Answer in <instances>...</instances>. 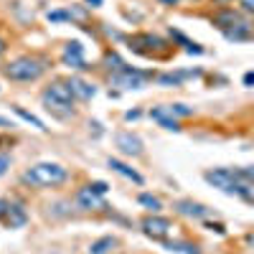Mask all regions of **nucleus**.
Returning <instances> with one entry per match:
<instances>
[{
	"mask_svg": "<svg viewBox=\"0 0 254 254\" xmlns=\"http://www.w3.org/2000/svg\"><path fill=\"white\" fill-rule=\"evenodd\" d=\"M74 92L66 81H51L41 94V102L46 104V110L56 112L59 117H69L74 115Z\"/></svg>",
	"mask_w": 254,
	"mask_h": 254,
	"instance_id": "nucleus-1",
	"label": "nucleus"
},
{
	"mask_svg": "<svg viewBox=\"0 0 254 254\" xmlns=\"http://www.w3.org/2000/svg\"><path fill=\"white\" fill-rule=\"evenodd\" d=\"M69 178V171L59 163H36L31 165L28 171L23 173V183H31V186H61L64 181Z\"/></svg>",
	"mask_w": 254,
	"mask_h": 254,
	"instance_id": "nucleus-2",
	"label": "nucleus"
},
{
	"mask_svg": "<svg viewBox=\"0 0 254 254\" xmlns=\"http://www.w3.org/2000/svg\"><path fill=\"white\" fill-rule=\"evenodd\" d=\"M44 71H46V61L38 56H18L3 69V74L10 81H36L44 76Z\"/></svg>",
	"mask_w": 254,
	"mask_h": 254,
	"instance_id": "nucleus-3",
	"label": "nucleus"
},
{
	"mask_svg": "<svg viewBox=\"0 0 254 254\" xmlns=\"http://www.w3.org/2000/svg\"><path fill=\"white\" fill-rule=\"evenodd\" d=\"M206 181L211 186H216L219 190L229 196H237V186H239V171H229V168H214L206 171Z\"/></svg>",
	"mask_w": 254,
	"mask_h": 254,
	"instance_id": "nucleus-4",
	"label": "nucleus"
},
{
	"mask_svg": "<svg viewBox=\"0 0 254 254\" xmlns=\"http://www.w3.org/2000/svg\"><path fill=\"white\" fill-rule=\"evenodd\" d=\"M147 79H153L150 71H140V69H132V66H125L122 71L112 74V84L120 89H142Z\"/></svg>",
	"mask_w": 254,
	"mask_h": 254,
	"instance_id": "nucleus-5",
	"label": "nucleus"
},
{
	"mask_svg": "<svg viewBox=\"0 0 254 254\" xmlns=\"http://www.w3.org/2000/svg\"><path fill=\"white\" fill-rule=\"evenodd\" d=\"M142 231H145L147 237L165 242L168 237H171V231H173V224L168 221V219H163V216H158V214H153V216L142 219Z\"/></svg>",
	"mask_w": 254,
	"mask_h": 254,
	"instance_id": "nucleus-6",
	"label": "nucleus"
},
{
	"mask_svg": "<svg viewBox=\"0 0 254 254\" xmlns=\"http://www.w3.org/2000/svg\"><path fill=\"white\" fill-rule=\"evenodd\" d=\"M115 145L120 147V153L132 155V158L142 155V150H145L142 140H140L137 135H132V132H127V130H122V132H117V135H115Z\"/></svg>",
	"mask_w": 254,
	"mask_h": 254,
	"instance_id": "nucleus-7",
	"label": "nucleus"
},
{
	"mask_svg": "<svg viewBox=\"0 0 254 254\" xmlns=\"http://www.w3.org/2000/svg\"><path fill=\"white\" fill-rule=\"evenodd\" d=\"M61 61L66 64V66H71V69H89L87 61H84V46L79 44V41H69V44L64 46Z\"/></svg>",
	"mask_w": 254,
	"mask_h": 254,
	"instance_id": "nucleus-8",
	"label": "nucleus"
},
{
	"mask_svg": "<svg viewBox=\"0 0 254 254\" xmlns=\"http://www.w3.org/2000/svg\"><path fill=\"white\" fill-rule=\"evenodd\" d=\"M76 206L84 208V211H92V208H104V198L99 193H94V190L89 186H84L76 190Z\"/></svg>",
	"mask_w": 254,
	"mask_h": 254,
	"instance_id": "nucleus-9",
	"label": "nucleus"
},
{
	"mask_svg": "<svg viewBox=\"0 0 254 254\" xmlns=\"http://www.w3.org/2000/svg\"><path fill=\"white\" fill-rule=\"evenodd\" d=\"M176 211L181 216H188V219H206L211 214V208H206L203 203H196V201H178Z\"/></svg>",
	"mask_w": 254,
	"mask_h": 254,
	"instance_id": "nucleus-10",
	"label": "nucleus"
},
{
	"mask_svg": "<svg viewBox=\"0 0 254 254\" xmlns=\"http://www.w3.org/2000/svg\"><path fill=\"white\" fill-rule=\"evenodd\" d=\"M214 23H216L224 33H229V31H234V28L244 26L247 20H242V15H239V13H234V10H224V13H219V15L214 18Z\"/></svg>",
	"mask_w": 254,
	"mask_h": 254,
	"instance_id": "nucleus-11",
	"label": "nucleus"
},
{
	"mask_svg": "<svg viewBox=\"0 0 254 254\" xmlns=\"http://www.w3.org/2000/svg\"><path fill=\"white\" fill-rule=\"evenodd\" d=\"M107 165L112 168V171L115 173H120L122 178H127V181H132V183H137V186H142L145 183V178L135 171V168H130V165H127V163H122V160H117V158H110L107 160Z\"/></svg>",
	"mask_w": 254,
	"mask_h": 254,
	"instance_id": "nucleus-12",
	"label": "nucleus"
},
{
	"mask_svg": "<svg viewBox=\"0 0 254 254\" xmlns=\"http://www.w3.org/2000/svg\"><path fill=\"white\" fill-rule=\"evenodd\" d=\"M66 84L71 87V92H74L76 99H84V102H87V99H92V97L97 94V87H94V84L84 81V79H79V76H71Z\"/></svg>",
	"mask_w": 254,
	"mask_h": 254,
	"instance_id": "nucleus-13",
	"label": "nucleus"
},
{
	"mask_svg": "<svg viewBox=\"0 0 254 254\" xmlns=\"http://www.w3.org/2000/svg\"><path fill=\"white\" fill-rule=\"evenodd\" d=\"M3 219L10 224V229H20V226L28 221V214H26L23 203H8V211H5Z\"/></svg>",
	"mask_w": 254,
	"mask_h": 254,
	"instance_id": "nucleus-14",
	"label": "nucleus"
},
{
	"mask_svg": "<svg viewBox=\"0 0 254 254\" xmlns=\"http://www.w3.org/2000/svg\"><path fill=\"white\" fill-rule=\"evenodd\" d=\"M150 117L158 120L160 127H165V130H171V132H178V130H181L178 120H176L171 112H168V107H155V110H150Z\"/></svg>",
	"mask_w": 254,
	"mask_h": 254,
	"instance_id": "nucleus-15",
	"label": "nucleus"
},
{
	"mask_svg": "<svg viewBox=\"0 0 254 254\" xmlns=\"http://www.w3.org/2000/svg\"><path fill=\"white\" fill-rule=\"evenodd\" d=\"M186 76H201V71H178V74H160V76H158V84H163V87H181Z\"/></svg>",
	"mask_w": 254,
	"mask_h": 254,
	"instance_id": "nucleus-16",
	"label": "nucleus"
},
{
	"mask_svg": "<svg viewBox=\"0 0 254 254\" xmlns=\"http://www.w3.org/2000/svg\"><path fill=\"white\" fill-rule=\"evenodd\" d=\"M117 247V239L115 237H102V239H97L92 247H89V254H107L110 249H115Z\"/></svg>",
	"mask_w": 254,
	"mask_h": 254,
	"instance_id": "nucleus-17",
	"label": "nucleus"
},
{
	"mask_svg": "<svg viewBox=\"0 0 254 254\" xmlns=\"http://www.w3.org/2000/svg\"><path fill=\"white\" fill-rule=\"evenodd\" d=\"M13 112H15V115H18L20 120H26L28 125H33V127H36V130H41V132H46V130H49V127H46L44 122H41V120H38L36 115H31V112H26L23 107H13Z\"/></svg>",
	"mask_w": 254,
	"mask_h": 254,
	"instance_id": "nucleus-18",
	"label": "nucleus"
},
{
	"mask_svg": "<svg viewBox=\"0 0 254 254\" xmlns=\"http://www.w3.org/2000/svg\"><path fill=\"white\" fill-rule=\"evenodd\" d=\"M165 247L171 252H181V254H201L196 244H188V242H165Z\"/></svg>",
	"mask_w": 254,
	"mask_h": 254,
	"instance_id": "nucleus-19",
	"label": "nucleus"
},
{
	"mask_svg": "<svg viewBox=\"0 0 254 254\" xmlns=\"http://www.w3.org/2000/svg\"><path fill=\"white\" fill-rule=\"evenodd\" d=\"M147 211H153V214H158V211L163 208V203H160V198H155V196H150V193H140V198H137Z\"/></svg>",
	"mask_w": 254,
	"mask_h": 254,
	"instance_id": "nucleus-20",
	"label": "nucleus"
},
{
	"mask_svg": "<svg viewBox=\"0 0 254 254\" xmlns=\"http://www.w3.org/2000/svg\"><path fill=\"white\" fill-rule=\"evenodd\" d=\"M168 112H171L173 117H190L193 115V110L186 107V104H168Z\"/></svg>",
	"mask_w": 254,
	"mask_h": 254,
	"instance_id": "nucleus-21",
	"label": "nucleus"
},
{
	"mask_svg": "<svg viewBox=\"0 0 254 254\" xmlns=\"http://www.w3.org/2000/svg\"><path fill=\"white\" fill-rule=\"evenodd\" d=\"M89 188L94 190V193H99V196H104V193L110 190V186L104 183V181H94V183H89Z\"/></svg>",
	"mask_w": 254,
	"mask_h": 254,
	"instance_id": "nucleus-22",
	"label": "nucleus"
},
{
	"mask_svg": "<svg viewBox=\"0 0 254 254\" xmlns=\"http://www.w3.org/2000/svg\"><path fill=\"white\" fill-rule=\"evenodd\" d=\"M8 168H10V155L0 153V178H3V176L8 173Z\"/></svg>",
	"mask_w": 254,
	"mask_h": 254,
	"instance_id": "nucleus-23",
	"label": "nucleus"
},
{
	"mask_svg": "<svg viewBox=\"0 0 254 254\" xmlns=\"http://www.w3.org/2000/svg\"><path fill=\"white\" fill-rule=\"evenodd\" d=\"M49 20H51V23H59V20H69V13H64V10H54V13H49Z\"/></svg>",
	"mask_w": 254,
	"mask_h": 254,
	"instance_id": "nucleus-24",
	"label": "nucleus"
},
{
	"mask_svg": "<svg viewBox=\"0 0 254 254\" xmlns=\"http://www.w3.org/2000/svg\"><path fill=\"white\" fill-rule=\"evenodd\" d=\"M242 8L247 13H254V0H242Z\"/></svg>",
	"mask_w": 254,
	"mask_h": 254,
	"instance_id": "nucleus-25",
	"label": "nucleus"
},
{
	"mask_svg": "<svg viewBox=\"0 0 254 254\" xmlns=\"http://www.w3.org/2000/svg\"><path fill=\"white\" fill-rule=\"evenodd\" d=\"M244 84H247V87H254V71H247L244 74Z\"/></svg>",
	"mask_w": 254,
	"mask_h": 254,
	"instance_id": "nucleus-26",
	"label": "nucleus"
},
{
	"mask_svg": "<svg viewBox=\"0 0 254 254\" xmlns=\"http://www.w3.org/2000/svg\"><path fill=\"white\" fill-rule=\"evenodd\" d=\"M208 229H214V231H216V234H224V231H226V229H224L221 224H208Z\"/></svg>",
	"mask_w": 254,
	"mask_h": 254,
	"instance_id": "nucleus-27",
	"label": "nucleus"
},
{
	"mask_svg": "<svg viewBox=\"0 0 254 254\" xmlns=\"http://www.w3.org/2000/svg\"><path fill=\"white\" fill-rule=\"evenodd\" d=\"M242 176H247V178H252V181H254V165H252V168H244Z\"/></svg>",
	"mask_w": 254,
	"mask_h": 254,
	"instance_id": "nucleus-28",
	"label": "nucleus"
},
{
	"mask_svg": "<svg viewBox=\"0 0 254 254\" xmlns=\"http://www.w3.org/2000/svg\"><path fill=\"white\" fill-rule=\"evenodd\" d=\"M137 117H140V110H132V112L125 115V120H137Z\"/></svg>",
	"mask_w": 254,
	"mask_h": 254,
	"instance_id": "nucleus-29",
	"label": "nucleus"
},
{
	"mask_svg": "<svg viewBox=\"0 0 254 254\" xmlns=\"http://www.w3.org/2000/svg\"><path fill=\"white\" fill-rule=\"evenodd\" d=\"M5 211H8V201H0V219L5 216Z\"/></svg>",
	"mask_w": 254,
	"mask_h": 254,
	"instance_id": "nucleus-30",
	"label": "nucleus"
},
{
	"mask_svg": "<svg viewBox=\"0 0 254 254\" xmlns=\"http://www.w3.org/2000/svg\"><path fill=\"white\" fill-rule=\"evenodd\" d=\"M5 49H8V44H5V38H3V36H0V56H3V54H5Z\"/></svg>",
	"mask_w": 254,
	"mask_h": 254,
	"instance_id": "nucleus-31",
	"label": "nucleus"
},
{
	"mask_svg": "<svg viewBox=\"0 0 254 254\" xmlns=\"http://www.w3.org/2000/svg\"><path fill=\"white\" fill-rule=\"evenodd\" d=\"M0 127H13V122L5 120V117H0Z\"/></svg>",
	"mask_w": 254,
	"mask_h": 254,
	"instance_id": "nucleus-32",
	"label": "nucleus"
},
{
	"mask_svg": "<svg viewBox=\"0 0 254 254\" xmlns=\"http://www.w3.org/2000/svg\"><path fill=\"white\" fill-rule=\"evenodd\" d=\"M87 3H89L92 8H99V5H102V0H87Z\"/></svg>",
	"mask_w": 254,
	"mask_h": 254,
	"instance_id": "nucleus-33",
	"label": "nucleus"
},
{
	"mask_svg": "<svg viewBox=\"0 0 254 254\" xmlns=\"http://www.w3.org/2000/svg\"><path fill=\"white\" fill-rule=\"evenodd\" d=\"M163 5H178V0H160Z\"/></svg>",
	"mask_w": 254,
	"mask_h": 254,
	"instance_id": "nucleus-34",
	"label": "nucleus"
},
{
	"mask_svg": "<svg viewBox=\"0 0 254 254\" xmlns=\"http://www.w3.org/2000/svg\"><path fill=\"white\" fill-rule=\"evenodd\" d=\"M216 3H224L226 5V3H231V0H216Z\"/></svg>",
	"mask_w": 254,
	"mask_h": 254,
	"instance_id": "nucleus-35",
	"label": "nucleus"
},
{
	"mask_svg": "<svg viewBox=\"0 0 254 254\" xmlns=\"http://www.w3.org/2000/svg\"><path fill=\"white\" fill-rule=\"evenodd\" d=\"M249 242H252V244H254V234H252V237H249Z\"/></svg>",
	"mask_w": 254,
	"mask_h": 254,
	"instance_id": "nucleus-36",
	"label": "nucleus"
}]
</instances>
